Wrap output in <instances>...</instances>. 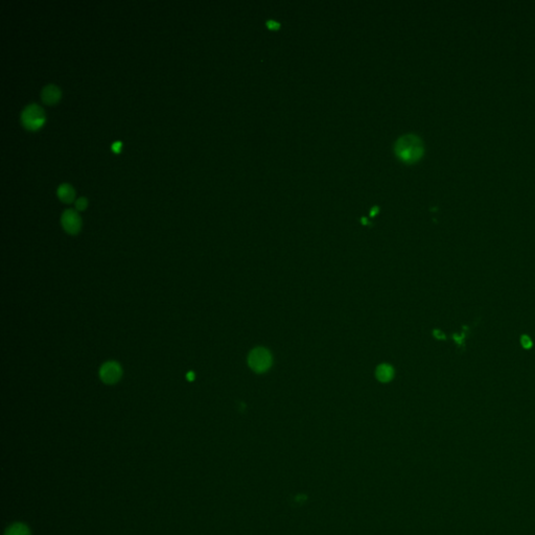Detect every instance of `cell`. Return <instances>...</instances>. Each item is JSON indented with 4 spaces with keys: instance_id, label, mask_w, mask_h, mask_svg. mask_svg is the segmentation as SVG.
I'll use <instances>...</instances> for the list:
<instances>
[{
    "instance_id": "cell-4",
    "label": "cell",
    "mask_w": 535,
    "mask_h": 535,
    "mask_svg": "<svg viewBox=\"0 0 535 535\" xmlns=\"http://www.w3.org/2000/svg\"><path fill=\"white\" fill-rule=\"evenodd\" d=\"M249 366L256 372H264L270 368L272 364V358L268 350L264 348H256L252 350L248 359Z\"/></svg>"
},
{
    "instance_id": "cell-8",
    "label": "cell",
    "mask_w": 535,
    "mask_h": 535,
    "mask_svg": "<svg viewBox=\"0 0 535 535\" xmlns=\"http://www.w3.org/2000/svg\"><path fill=\"white\" fill-rule=\"evenodd\" d=\"M4 535H31V531L25 525L17 523L8 527Z\"/></svg>"
},
{
    "instance_id": "cell-2",
    "label": "cell",
    "mask_w": 535,
    "mask_h": 535,
    "mask_svg": "<svg viewBox=\"0 0 535 535\" xmlns=\"http://www.w3.org/2000/svg\"><path fill=\"white\" fill-rule=\"evenodd\" d=\"M45 122V112L38 104H29L21 112V123L27 130H38Z\"/></svg>"
},
{
    "instance_id": "cell-7",
    "label": "cell",
    "mask_w": 535,
    "mask_h": 535,
    "mask_svg": "<svg viewBox=\"0 0 535 535\" xmlns=\"http://www.w3.org/2000/svg\"><path fill=\"white\" fill-rule=\"evenodd\" d=\"M57 195L61 201L70 203L75 200L76 190L69 183H62L57 188Z\"/></svg>"
},
{
    "instance_id": "cell-6",
    "label": "cell",
    "mask_w": 535,
    "mask_h": 535,
    "mask_svg": "<svg viewBox=\"0 0 535 535\" xmlns=\"http://www.w3.org/2000/svg\"><path fill=\"white\" fill-rule=\"evenodd\" d=\"M61 95H62L61 89L54 84L45 85L41 90L42 101L47 105H52L59 102Z\"/></svg>"
},
{
    "instance_id": "cell-5",
    "label": "cell",
    "mask_w": 535,
    "mask_h": 535,
    "mask_svg": "<svg viewBox=\"0 0 535 535\" xmlns=\"http://www.w3.org/2000/svg\"><path fill=\"white\" fill-rule=\"evenodd\" d=\"M61 223L64 230L69 234H77L82 227V219L79 212L72 208L64 210L61 215Z\"/></svg>"
},
{
    "instance_id": "cell-11",
    "label": "cell",
    "mask_w": 535,
    "mask_h": 535,
    "mask_svg": "<svg viewBox=\"0 0 535 535\" xmlns=\"http://www.w3.org/2000/svg\"><path fill=\"white\" fill-rule=\"evenodd\" d=\"M121 147H122V142L119 140V141H114L113 144H112V150L114 152H120L121 151Z\"/></svg>"
},
{
    "instance_id": "cell-1",
    "label": "cell",
    "mask_w": 535,
    "mask_h": 535,
    "mask_svg": "<svg viewBox=\"0 0 535 535\" xmlns=\"http://www.w3.org/2000/svg\"><path fill=\"white\" fill-rule=\"evenodd\" d=\"M396 157L405 163H414L423 155V144L415 135H406L395 144Z\"/></svg>"
},
{
    "instance_id": "cell-10",
    "label": "cell",
    "mask_w": 535,
    "mask_h": 535,
    "mask_svg": "<svg viewBox=\"0 0 535 535\" xmlns=\"http://www.w3.org/2000/svg\"><path fill=\"white\" fill-rule=\"evenodd\" d=\"M88 205V200L86 197H80L76 200V208L79 210H84Z\"/></svg>"
},
{
    "instance_id": "cell-9",
    "label": "cell",
    "mask_w": 535,
    "mask_h": 535,
    "mask_svg": "<svg viewBox=\"0 0 535 535\" xmlns=\"http://www.w3.org/2000/svg\"><path fill=\"white\" fill-rule=\"evenodd\" d=\"M376 375H377V378L379 380H382V382H388V380H390L392 378L393 371H392V369L390 366L382 365V366L378 367V369L376 371Z\"/></svg>"
},
{
    "instance_id": "cell-3",
    "label": "cell",
    "mask_w": 535,
    "mask_h": 535,
    "mask_svg": "<svg viewBox=\"0 0 535 535\" xmlns=\"http://www.w3.org/2000/svg\"><path fill=\"white\" fill-rule=\"evenodd\" d=\"M123 376V368L117 362L109 361L104 363L99 369V378L107 385L119 383Z\"/></svg>"
}]
</instances>
